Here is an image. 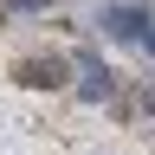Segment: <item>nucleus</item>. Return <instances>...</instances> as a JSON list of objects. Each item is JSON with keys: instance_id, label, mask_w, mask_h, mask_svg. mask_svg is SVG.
Instances as JSON below:
<instances>
[{"instance_id": "nucleus-2", "label": "nucleus", "mask_w": 155, "mask_h": 155, "mask_svg": "<svg viewBox=\"0 0 155 155\" xmlns=\"http://www.w3.org/2000/svg\"><path fill=\"white\" fill-rule=\"evenodd\" d=\"M97 26H104L110 39H136V32L149 26V7H104V13H97Z\"/></svg>"}, {"instance_id": "nucleus-5", "label": "nucleus", "mask_w": 155, "mask_h": 155, "mask_svg": "<svg viewBox=\"0 0 155 155\" xmlns=\"http://www.w3.org/2000/svg\"><path fill=\"white\" fill-rule=\"evenodd\" d=\"M136 39H142V52L155 58V19H149V26H142V32H136Z\"/></svg>"}, {"instance_id": "nucleus-4", "label": "nucleus", "mask_w": 155, "mask_h": 155, "mask_svg": "<svg viewBox=\"0 0 155 155\" xmlns=\"http://www.w3.org/2000/svg\"><path fill=\"white\" fill-rule=\"evenodd\" d=\"M7 7H13V13H45L52 0H7Z\"/></svg>"}, {"instance_id": "nucleus-1", "label": "nucleus", "mask_w": 155, "mask_h": 155, "mask_svg": "<svg viewBox=\"0 0 155 155\" xmlns=\"http://www.w3.org/2000/svg\"><path fill=\"white\" fill-rule=\"evenodd\" d=\"M65 71H71V65H65V58H52V52H45V58H19V65H13V78H19V84H32V91H58V84H65Z\"/></svg>"}, {"instance_id": "nucleus-3", "label": "nucleus", "mask_w": 155, "mask_h": 155, "mask_svg": "<svg viewBox=\"0 0 155 155\" xmlns=\"http://www.w3.org/2000/svg\"><path fill=\"white\" fill-rule=\"evenodd\" d=\"M110 91H116V78H110V65H97V58H84V84H78V97H91V104H104Z\"/></svg>"}]
</instances>
